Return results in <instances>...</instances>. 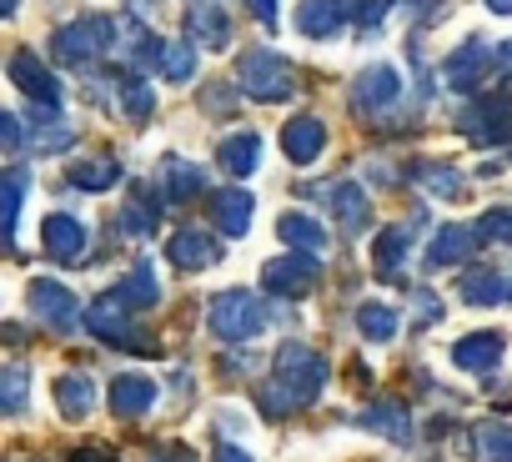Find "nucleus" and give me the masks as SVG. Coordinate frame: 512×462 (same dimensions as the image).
I'll use <instances>...</instances> for the list:
<instances>
[{
    "label": "nucleus",
    "instance_id": "1",
    "mask_svg": "<svg viewBox=\"0 0 512 462\" xmlns=\"http://www.w3.org/2000/svg\"><path fill=\"white\" fill-rule=\"evenodd\" d=\"M327 377H332V367H327V357L317 347L287 342L277 352V362H272V382L262 387V402H267V412H297V407L322 397Z\"/></svg>",
    "mask_w": 512,
    "mask_h": 462
},
{
    "label": "nucleus",
    "instance_id": "2",
    "mask_svg": "<svg viewBox=\"0 0 512 462\" xmlns=\"http://www.w3.org/2000/svg\"><path fill=\"white\" fill-rule=\"evenodd\" d=\"M236 81H241V91H246L251 101H262V106H277V101H287V96L297 91L292 66H287L277 51H267V46H256V51H246V56L236 61Z\"/></svg>",
    "mask_w": 512,
    "mask_h": 462
},
{
    "label": "nucleus",
    "instance_id": "3",
    "mask_svg": "<svg viewBox=\"0 0 512 462\" xmlns=\"http://www.w3.org/2000/svg\"><path fill=\"white\" fill-rule=\"evenodd\" d=\"M206 322H211V332L226 337V342H251V337L267 332V307H262V297H256V292L231 287V292L211 297Z\"/></svg>",
    "mask_w": 512,
    "mask_h": 462
},
{
    "label": "nucleus",
    "instance_id": "4",
    "mask_svg": "<svg viewBox=\"0 0 512 462\" xmlns=\"http://www.w3.org/2000/svg\"><path fill=\"white\" fill-rule=\"evenodd\" d=\"M111 46H116V21H106V16H81V21L61 26L56 41H51L56 61L61 66H76V71L81 66H96Z\"/></svg>",
    "mask_w": 512,
    "mask_h": 462
},
{
    "label": "nucleus",
    "instance_id": "5",
    "mask_svg": "<svg viewBox=\"0 0 512 462\" xmlns=\"http://www.w3.org/2000/svg\"><path fill=\"white\" fill-rule=\"evenodd\" d=\"M86 327H91V337H101V342H111V347H126V352H146L151 342L131 327V317H126V302L116 297V292H106L101 302H91V312H86Z\"/></svg>",
    "mask_w": 512,
    "mask_h": 462
},
{
    "label": "nucleus",
    "instance_id": "6",
    "mask_svg": "<svg viewBox=\"0 0 512 462\" xmlns=\"http://www.w3.org/2000/svg\"><path fill=\"white\" fill-rule=\"evenodd\" d=\"M462 131L477 146H497L512 136V96H482V106L462 111Z\"/></svg>",
    "mask_w": 512,
    "mask_h": 462
},
{
    "label": "nucleus",
    "instance_id": "7",
    "mask_svg": "<svg viewBox=\"0 0 512 462\" xmlns=\"http://www.w3.org/2000/svg\"><path fill=\"white\" fill-rule=\"evenodd\" d=\"M31 307H36V317H41L46 327H56V332H71V327L81 322V302L71 297V287H61V282H51V277H36V282H31Z\"/></svg>",
    "mask_w": 512,
    "mask_h": 462
},
{
    "label": "nucleus",
    "instance_id": "8",
    "mask_svg": "<svg viewBox=\"0 0 512 462\" xmlns=\"http://www.w3.org/2000/svg\"><path fill=\"white\" fill-rule=\"evenodd\" d=\"M6 71H11V81H16L36 106H46V111H56V106H61V81L41 66V56H36V51H16Z\"/></svg>",
    "mask_w": 512,
    "mask_h": 462
},
{
    "label": "nucleus",
    "instance_id": "9",
    "mask_svg": "<svg viewBox=\"0 0 512 462\" xmlns=\"http://www.w3.org/2000/svg\"><path fill=\"white\" fill-rule=\"evenodd\" d=\"M267 287L282 297H307L312 287H317V277H322V267H317V257H302V252H287V257H277V262H267Z\"/></svg>",
    "mask_w": 512,
    "mask_h": 462
},
{
    "label": "nucleus",
    "instance_id": "10",
    "mask_svg": "<svg viewBox=\"0 0 512 462\" xmlns=\"http://www.w3.org/2000/svg\"><path fill=\"white\" fill-rule=\"evenodd\" d=\"M166 257H171L181 272H206V267L221 262V247H216L211 231H201V226H181L176 237L166 242Z\"/></svg>",
    "mask_w": 512,
    "mask_h": 462
},
{
    "label": "nucleus",
    "instance_id": "11",
    "mask_svg": "<svg viewBox=\"0 0 512 462\" xmlns=\"http://www.w3.org/2000/svg\"><path fill=\"white\" fill-rule=\"evenodd\" d=\"M362 11V0H302V11H297V31L312 36V41H327L342 31V21Z\"/></svg>",
    "mask_w": 512,
    "mask_h": 462
},
{
    "label": "nucleus",
    "instance_id": "12",
    "mask_svg": "<svg viewBox=\"0 0 512 462\" xmlns=\"http://www.w3.org/2000/svg\"><path fill=\"white\" fill-rule=\"evenodd\" d=\"M41 242H46V252H51L56 262H66V267H71V262H81V257H86V242H91V237H86V226H81L76 216L51 211V216H46V226H41Z\"/></svg>",
    "mask_w": 512,
    "mask_h": 462
},
{
    "label": "nucleus",
    "instance_id": "13",
    "mask_svg": "<svg viewBox=\"0 0 512 462\" xmlns=\"http://www.w3.org/2000/svg\"><path fill=\"white\" fill-rule=\"evenodd\" d=\"M472 242H477V221H452V226H442L437 237H432V247H427V267L442 272V267L467 262V257H472Z\"/></svg>",
    "mask_w": 512,
    "mask_h": 462
},
{
    "label": "nucleus",
    "instance_id": "14",
    "mask_svg": "<svg viewBox=\"0 0 512 462\" xmlns=\"http://www.w3.org/2000/svg\"><path fill=\"white\" fill-rule=\"evenodd\" d=\"M277 237H282L292 252H302V257H322V252L332 247L327 226H322V221H312V216H302V211H287V216L277 221Z\"/></svg>",
    "mask_w": 512,
    "mask_h": 462
},
{
    "label": "nucleus",
    "instance_id": "15",
    "mask_svg": "<svg viewBox=\"0 0 512 462\" xmlns=\"http://www.w3.org/2000/svg\"><path fill=\"white\" fill-rule=\"evenodd\" d=\"M397 96H402L397 66H367V71L357 76V106H362V111H387Z\"/></svg>",
    "mask_w": 512,
    "mask_h": 462
},
{
    "label": "nucleus",
    "instance_id": "16",
    "mask_svg": "<svg viewBox=\"0 0 512 462\" xmlns=\"http://www.w3.org/2000/svg\"><path fill=\"white\" fill-rule=\"evenodd\" d=\"M322 146H327V126H322L317 116H297V121H287V126H282V151H287L297 166L317 161V156H322Z\"/></svg>",
    "mask_w": 512,
    "mask_h": 462
},
{
    "label": "nucleus",
    "instance_id": "17",
    "mask_svg": "<svg viewBox=\"0 0 512 462\" xmlns=\"http://www.w3.org/2000/svg\"><path fill=\"white\" fill-rule=\"evenodd\" d=\"M442 76H447L452 91H477L482 76H487V51H482V41H467L462 51H452V56L442 61Z\"/></svg>",
    "mask_w": 512,
    "mask_h": 462
},
{
    "label": "nucleus",
    "instance_id": "18",
    "mask_svg": "<svg viewBox=\"0 0 512 462\" xmlns=\"http://www.w3.org/2000/svg\"><path fill=\"white\" fill-rule=\"evenodd\" d=\"M186 31H191V41H201L206 51H226V46H231V26H226L221 6H211V0H201V6L186 11Z\"/></svg>",
    "mask_w": 512,
    "mask_h": 462
},
{
    "label": "nucleus",
    "instance_id": "19",
    "mask_svg": "<svg viewBox=\"0 0 512 462\" xmlns=\"http://www.w3.org/2000/svg\"><path fill=\"white\" fill-rule=\"evenodd\" d=\"M452 362H457L462 372H492V367L502 362V337H497V332H472V337H462V342L452 347Z\"/></svg>",
    "mask_w": 512,
    "mask_h": 462
},
{
    "label": "nucleus",
    "instance_id": "20",
    "mask_svg": "<svg viewBox=\"0 0 512 462\" xmlns=\"http://www.w3.org/2000/svg\"><path fill=\"white\" fill-rule=\"evenodd\" d=\"M111 402H116L121 417H141V412L156 407V382L151 377H136V372H121L111 382Z\"/></svg>",
    "mask_w": 512,
    "mask_h": 462
},
{
    "label": "nucleus",
    "instance_id": "21",
    "mask_svg": "<svg viewBox=\"0 0 512 462\" xmlns=\"http://www.w3.org/2000/svg\"><path fill=\"white\" fill-rule=\"evenodd\" d=\"M332 211H337V221L352 231V237H362V226H372V196L357 181H342L332 191Z\"/></svg>",
    "mask_w": 512,
    "mask_h": 462
},
{
    "label": "nucleus",
    "instance_id": "22",
    "mask_svg": "<svg viewBox=\"0 0 512 462\" xmlns=\"http://www.w3.org/2000/svg\"><path fill=\"white\" fill-rule=\"evenodd\" d=\"M196 191H206V171H201V166H191V161H181V156L161 161V201H186V196H196Z\"/></svg>",
    "mask_w": 512,
    "mask_h": 462
},
{
    "label": "nucleus",
    "instance_id": "23",
    "mask_svg": "<svg viewBox=\"0 0 512 462\" xmlns=\"http://www.w3.org/2000/svg\"><path fill=\"white\" fill-rule=\"evenodd\" d=\"M251 196L246 191H216L211 196V216H216V226L226 231V237H246L251 231Z\"/></svg>",
    "mask_w": 512,
    "mask_h": 462
},
{
    "label": "nucleus",
    "instance_id": "24",
    "mask_svg": "<svg viewBox=\"0 0 512 462\" xmlns=\"http://www.w3.org/2000/svg\"><path fill=\"white\" fill-rule=\"evenodd\" d=\"M407 226H387L382 237H377V247H372V267H377V277H387V282H397L402 277V267H407Z\"/></svg>",
    "mask_w": 512,
    "mask_h": 462
},
{
    "label": "nucleus",
    "instance_id": "25",
    "mask_svg": "<svg viewBox=\"0 0 512 462\" xmlns=\"http://www.w3.org/2000/svg\"><path fill=\"white\" fill-rule=\"evenodd\" d=\"M357 422H362L367 432H382L387 442H407V437H412V417H407L402 402H372Z\"/></svg>",
    "mask_w": 512,
    "mask_h": 462
},
{
    "label": "nucleus",
    "instance_id": "26",
    "mask_svg": "<svg viewBox=\"0 0 512 462\" xmlns=\"http://www.w3.org/2000/svg\"><path fill=\"white\" fill-rule=\"evenodd\" d=\"M256 156H262V136L256 131H236L216 146V161L231 171V176H251L256 171Z\"/></svg>",
    "mask_w": 512,
    "mask_h": 462
},
{
    "label": "nucleus",
    "instance_id": "27",
    "mask_svg": "<svg viewBox=\"0 0 512 462\" xmlns=\"http://www.w3.org/2000/svg\"><path fill=\"white\" fill-rule=\"evenodd\" d=\"M56 407H61L66 417H86V412L96 407V382H91L86 372H61V377H56Z\"/></svg>",
    "mask_w": 512,
    "mask_h": 462
},
{
    "label": "nucleus",
    "instance_id": "28",
    "mask_svg": "<svg viewBox=\"0 0 512 462\" xmlns=\"http://www.w3.org/2000/svg\"><path fill=\"white\" fill-rule=\"evenodd\" d=\"M116 297L126 302V307H136V312H146V307H156L161 302V287H156V272L141 262L131 277H121V287H116Z\"/></svg>",
    "mask_w": 512,
    "mask_h": 462
},
{
    "label": "nucleus",
    "instance_id": "29",
    "mask_svg": "<svg viewBox=\"0 0 512 462\" xmlns=\"http://www.w3.org/2000/svg\"><path fill=\"white\" fill-rule=\"evenodd\" d=\"M116 101H121V111H126L131 121H146L151 106H156V91H151L141 76H116Z\"/></svg>",
    "mask_w": 512,
    "mask_h": 462
},
{
    "label": "nucleus",
    "instance_id": "30",
    "mask_svg": "<svg viewBox=\"0 0 512 462\" xmlns=\"http://www.w3.org/2000/svg\"><path fill=\"white\" fill-rule=\"evenodd\" d=\"M502 297H507V287H502L497 272L482 267V272H467V277H462V302H467V307H497Z\"/></svg>",
    "mask_w": 512,
    "mask_h": 462
},
{
    "label": "nucleus",
    "instance_id": "31",
    "mask_svg": "<svg viewBox=\"0 0 512 462\" xmlns=\"http://www.w3.org/2000/svg\"><path fill=\"white\" fill-rule=\"evenodd\" d=\"M357 327H362L367 342H392V332L402 327V317L392 307H382V302H362L357 307Z\"/></svg>",
    "mask_w": 512,
    "mask_h": 462
},
{
    "label": "nucleus",
    "instance_id": "32",
    "mask_svg": "<svg viewBox=\"0 0 512 462\" xmlns=\"http://www.w3.org/2000/svg\"><path fill=\"white\" fill-rule=\"evenodd\" d=\"M26 397H31V367L11 362L6 372H0V407H6V412H26Z\"/></svg>",
    "mask_w": 512,
    "mask_h": 462
},
{
    "label": "nucleus",
    "instance_id": "33",
    "mask_svg": "<svg viewBox=\"0 0 512 462\" xmlns=\"http://www.w3.org/2000/svg\"><path fill=\"white\" fill-rule=\"evenodd\" d=\"M116 181H121L116 161H81V166H71V186H81V191H111Z\"/></svg>",
    "mask_w": 512,
    "mask_h": 462
},
{
    "label": "nucleus",
    "instance_id": "34",
    "mask_svg": "<svg viewBox=\"0 0 512 462\" xmlns=\"http://www.w3.org/2000/svg\"><path fill=\"white\" fill-rule=\"evenodd\" d=\"M191 71H196V51L186 46V41H166V51H161V76L166 81H191Z\"/></svg>",
    "mask_w": 512,
    "mask_h": 462
},
{
    "label": "nucleus",
    "instance_id": "35",
    "mask_svg": "<svg viewBox=\"0 0 512 462\" xmlns=\"http://www.w3.org/2000/svg\"><path fill=\"white\" fill-rule=\"evenodd\" d=\"M477 447H482L487 462H512V427L482 422V427H477Z\"/></svg>",
    "mask_w": 512,
    "mask_h": 462
},
{
    "label": "nucleus",
    "instance_id": "36",
    "mask_svg": "<svg viewBox=\"0 0 512 462\" xmlns=\"http://www.w3.org/2000/svg\"><path fill=\"white\" fill-rule=\"evenodd\" d=\"M21 196H26V166H11L6 176V242L16 247V226H21Z\"/></svg>",
    "mask_w": 512,
    "mask_h": 462
},
{
    "label": "nucleus",
    "instance_id": "37",
    "mask_svg": "<svg viewBox=\"0 0 512 462\" xmlns=\"http://www.w3.org/2000/svg\"><path fill=\"white\" fill-rule=\"evenodd\" d=\"M412 176H417L432 196H462V176H457L452 166H417Z\"/></svg>",
    "mask_w": 512,
    "mask_h": 462
},
{
    "label": "nucleus",
    "instance_id": "38",
    "mask_svg": "<svg viewBox=\"0 0 512 462\" xmlns=\"http://www.w3.org/2000/svg\"><path fill=\"white\" fill-rule=\"evenodd\" d=\"M477 237H482V242H512V211H507V206L487 211V216L477 221Z\"/></svg>",
    "mask_w": 512,
    "mask_h": 462
},
{
    "label": "nucleus",
    "instance_id": "39",
    "mask_svg": "<svg viewBox=\"0 0 512 462\" xmlns=\"http://www.w3.org/2000/svg\"><path fill=\"white\" fill-rule=\"evenodd\" d=\"M71 141H76V131H66V126H56V131H36V136H31L36 151H66Z\"/></svg>",
    "mask_w": 512,
    "mask_h": 462
},
{
    "label": "nucleus",
    "instance_id": "40",
    "mask_svg": "<svg viewBox=\"0 0 512 462\" xmlns=\"http://www.w3.org/2000/svg\"><path fill=\"white\" fill-rule=\"evenodd\" d=\"M146 462H196L186 447H151V457Z\"/></svg>",
    "mask_w": 512,
    "mask_h": 462
},
{
    "label": "nucleus",
    "instance_id": "41",
    "mask_svg": "<svg viewBox=\"0 0 512 462\" xmlns=\"http://www.w3.org/2000/svg\"><path fill=\"white\" fill-rule=\"evenodd\" d=\"M0 136H6V146H11V151H21V141H26V136H21V121H16V116H0Z\"/></svg>",
    "mask_w": 512,
    "mask_h": 462
},
{
    "label": "nucleus",
    "instance_id": "42",
    "mask_svg": "<svg viewBox=\"0 0 512 462\" xmlns=\"http://www.w3.org/2000/svg\"><path fill=\"white\" fill-rule=\"evenodd\" d=\"M417 312H422V322H437L442 317V302L432 292H417Z\"/></svg>",
    "mask_w": 512,
    "mask_h": 462
},
{
    "label": "nucleus",
    "instance_id": "43",
    "mask_svg": "<svg viewBox=\"0 0 512 462\" xmlns=\"http://www.w3.org/2000/svg\"><path fill=\"white\" fill-rule=\"evenodd\" d=\"M251 16L262 26H277V0H251Z\"/></svg>",
    "mask_w": 512,
    "mask_h": 462
},
{
    "label": "nucleus",
    "instance_id": "44",
    "mask_svg": "<svg viewBox=\"0 0 512 462\" xmlns=\"http://www.w3.org/2000/svg\"><path fill=\"white\" fill-rule=\"evenodd\" d=\"M216 462H251L236 442H216Z\"/></svg>",
    "mask_w": 512,
    "mask_h": 462
},
{
    "label": "nucleus",
    "instance_id": "45",
    "mask_svg": "<svg viewBox=\"0 0 512 462\" xmlns=\"http://www.w3.org/2000/svg\"><path fill=\"white\" fill-rule=\"evenodd\" d=\"M497 61H502V66L512 71V41H502V51H497Z\"/></svg>",
    "mask_w": 512,
    "mask_h": 462
},
{
    "label": "nucleus",
    "instance_id": "46",
    "mask_svg": "<svg viewBox=\"0 0 512 462\" xmlns=\"http://www.w3.org/2000/svg\"><path fill=\"white\" fill-rule=\"evenodd\" d=\"M487 6H492L497 16H512V0H487Z\"/></svg>",
    "mask_w": 512,
    "mask_h": 462
},
{
    "label": "nucleus",
    "instance_id": "47",
    "mask_svg": "<svg viewBox=\"0 0 512 462\" xmlns=\"http://www.w3.org/2000/svg\"><path fill=\"white\" fill-rule=\"evenodd\" d=\"M507 302H512V287H507Z\"/></svg>",
    "mask_w": 512,
    "mask_h": 462
}]
</instances>
